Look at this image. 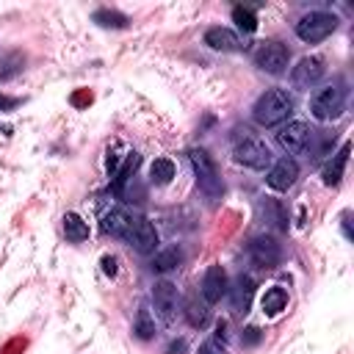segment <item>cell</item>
<instances>
[{
  "label": "cell",
  "instance_id": "obj_1",
  "mask_svg": "<svg viewBox=\"0 0 354 354\" xmlns=\"http://www.w3.org/2000/svg\"><path fill=\"white\" fill-rule=\"evenodd\" d=\"M293 105L296 102L285 88H268L266 94L257 97V102L252 108V116L260 127H277L293 113Z\"/></svg>",
  "mask_w": 354,
  "mask_h": 354
},
{
  "label": "cell",
  "instance_id": "obj_2",
  "mask_svg": "<svg viewBox=\"0 0 354 354\" xmlns=\"http://www.w3.org/2000/svg\"><path fill=\"white\" fill-rule=\"evenodd\" d=\"M232 158L238 163L249 166V169H266V166H271V149H268V144L263 138L252 136L249 130H243V136L235 138Z\"/></svg>",
  "mask_w": 354,
  "mask_h": 354
},
{
  "label": "cell",
  "instance_id": "obj_3",
  "mask_svg": "<svg viewBox=\"0 0 354 354\" xmlns=\"http://www.w3.org/2000/svg\"><path fill=\"white\" fill-rule=\"evenodd\" d=\"M188 160L194 166V174H196V183H199V191L207 194L210 199L221 196L224 194V183L216 171V163L210 160V155L205 149H188Z\"/></svg>",
  "mask_w": 354,
  "mask_h": 354
},
{
  "label": "cell",
  "instance_id": "obj_4",
  "mask_svg": "<svg viewBox=\"0 0 354 354\" xmlns=\"http://www.w3.org/2000/svg\"><path fill=\"white\" fill-rule=\"evenodd\" d=\"M337 28V17L329 11H310L296 22V36L307 44H318L326 36H332Z\"/></svg>",
  "mask_w": 354,
  "mask_h": 354
},
{
  "label": "cell",
  "instance_id": "obj_5",
  "mask_svg": "<svg viewBox=\"0 0 354 354\" xmlns=\"http://www.w3.org/2000/svg\"><path fill=\"white\" fill-rule=\"evenodd\" d=\"M346 108V88L343 86H326L321 88L313 100H310V111L315 119L321 122H329V119H337Z\"/></svg>",
  "mask_w": 354,
  "mask_h": 354
},
{
  "label": "cell",
  "instance_id": "obj_6",
  "mask_svg": "<svg viewBox=\"0 0 354 354\" xmlns=\"http://www.w3.org/2000/svg\"><path fill=\"white\" fill-rule=\"evenodd\" d=\"M152 304H155V315L166 326H171L174 318H177V310H180V290H177V285L169 282V279L155 282V288H152Z\"/></svg>",
  "mask_w": 354,
  "mask_h": 354
},
{
  "label": "cell",
  "instance_id": "obj_7",
  "mask_svg": "<svg viewBox=\"0 0 354 354\" xmlns=\"http://www.w3.org/2000/svg\"><path fill=\"white\" fill-rule=\"evenodd\" d=\"M288 61H290V53L279 41H260V47L254 50V66L268 75H285Z\"/></svg>",
  "mask_w": 354,
  "mask_h": 354
},
{
  "label": "cell",
  "instance_id": "obj_8",
  "mask_svg": "<svg viewBox=\"0 0 354 354\" xmlns=\"http://www.w3.org/2000/svg\"><path fill=\"white\" fill-rule=\"evenodd\" d=\"M124 241H127L136 252H141V254H152V252L158 249V230H155V224H152L149 218L136 216Z\"/></svg>",
  "mask_w": 354,
  "mask_h": 354
},
{
  "label": "cell",
  "instance_id": "obj_9",
  "mask_svg": "<svg viewBox=\"0 0 354 354\" xmlns=\"http://www.w3.org/2000/svg\"><path fill=\"white\" fill-rule=\"evenodd\" d=\"M324 72H326L324 58H318V55H304V58L290 69V83H293L296 88L307 91V88H313V86L324 77Z\"/></svg>",
  "mask_w": 354,
  "mask_h": 354
},
{
  "label": "cell",
  "instance_id": "obj_10",
  "mask_svg": "<svg viewBox=\"0 0 354 354\" xmlns=\"http://www.w3.org/2000/svg\"><path fill=\"white\" fill-rule=\"evenodd\" d=\"M310 138H313V130H310L307 122H288V124L277 133V144H279L288 155H299L301 149H307Z\"/></svg>",
  "mask_w": 354,
  "mask_h": 354
},
{
  "label": "cell",
  "instance_id": "obj_11",
  "mask_svg": "<svg viewBox=\"0 0 354 354\" xmlns=\"http://www.w3.org/2000/svg\"><path fill=\"white\" fill-rule=\"evenodd\" d=\"M249 257H252V263H254L257 268H274V266H279V260H282V249H279L277 238H271V235H257V238H252V243H249Z\"/></svg>",
  "mask_w": 354,
  "mask_h": 354
},
{
  "label": "cell",
  "instance_id": "obj_12",
  "mask_svg": "<svg viewBox=\"0 0 354 354\" xmlns=\"http://www.w3.org/2000/svg\"><path fill=\"white\" fill-rule=\"evenodd\" d=\"M227 288H230V282H227V271H224L221 266H210V268L205 271V277H202V285H199L202 301H207V304L221 301V299L227 296Z\"/></svg>",
  "mask_w": 354,
  "mask_h": 354
},
{
  "label": "cell",
  "instance_id": "obj_13",
  "mask_svg": "<svg viewBox=\"0 0 354 354\" xmlns=\"http://www.w3.org/2000/svg\"><path fill=\"white\" fill-rule=\"evenodd\" d=\"M205 44H207L210 50H216V53H241V50L246 47L243 39H241L235 30L221 28V25H213V28L205 30Z\"/></svg>",
  "mask_w": 354,
  "mask_h": 354
},
{
  "label": "cell",
  "instance_id": "obj_14",
  "mask_svg": "<svg viewBox=\"0 0 354 354\" xmlns=\"http://www.w3.org/2000/svg\"><path fill=\"white\" fill-rule=\"evenodd\" d=\"M296 177H299V163L293 158H279L277 163H271V169L266 174V183L274 191H288L296 183Z\"/></svg>",
  "mask_w": 354,
  "mask_h": 354
},
{
  "label": "cell",
  "instance_id": "obj_15",
  "mask_svg": "<svg viewBox=\"0 0 354 354\" xmlns=\"http://www.w3.org/2000/svg\"><path fill=\"white\" fill-rule=\"evenodd\" d=\"M254 288H257V285H254V279H252L249 274H238V277H235V282L227 288L235 313H246V310H249V304H252V299H254Z\"/></svg>",
  "mask_w": 354,
  "mask_h": 354
},
{
  "label": "cell",
  "instance_id": "obj_16",
  "mask_svg": "<svg viewBox=\"0 0 354 354\" xmlns=\"http://www.w3.org/2000/svg\"><path fill=\"white\" fill-rule=\"evenodd\" d=\"M133 218H136V213H130L127 207H113V210H108L105 216H102V230L108 232V235H113V238H127V232H130V224H133Z\"/></svg>",
  "mask_w": 354,
  "mask_h": 354
},
{
  "label": "cell",
  "instance_id": "obj_17",
  "mask_svg": "<svg viewBox=\"0 0 354 354\" xmlns=\"http://www.w3.org/2000/svg\"><path fill=\"white\" fill-rule=\"evenodd\" d=\"M260 218L266 227H271L277 232L288 230V213H285V205L279 199H263L260 202Z\"/></svg>",
  "mask_w": 354,
  "mask_h": 354
},
{
  "label": "cell",
  "instance_id": "obj_18",
  "mask_svg": "<svg viewBox=\"0 0 354 354\" xmlns=\"http://www.w3.org/2000/svg\"><path fill=\"white\" fill-rule=\"evenodd\" d=\"M348 149H351V147H348V144H343V147H340V152H337V155L324 166V174H321V177H324V183H326V185H337V183L343 180V171H346V163H348Z\"/></svg>",
  "mask_w": 354,
  "mask_h": 354
},
{
  "label": "cell",
  "instance_id": "obj_19",
  "mask_svg": "<svg viewBox=\"0 0 354 354\" xmlns=\"http://www.w3.org/2000/svg\"><path fill=\"white\" fill-rule=\"evenodd\" d=\"M180 263H183V249L180 246H166V249H160V252H155V257H152V271H174V268H180Z\"/></svg>",
  "mask_w": 354,
  "mask_h": 354
},
{
  "label": "cell",
  "instance_id": "obj_20",
  "mask_svg": "<svg viewBox=\"0 0 354 354\" xmlns=\"http://www.w3.org/2000/svg\"><path fill=\"white\" fill-rule=\"evenodd\" d=\"M185 321L194 326V329H202L207 321H210V310H207V301H199L196 296H188L185 301Z\"/></svg>",
  "mask_w": 354,
  "mask_h": 354
},
{
  "label": "cell",
  "instance_id": "obj_21",
  "mask_svg": "<svg viewBox=\"0 0 354 354\" xmlns=\"http://www.w3.org/2000/svg\"><path fill=\"white\" fill-rule=\"evenodd\" d=\"M61 221H64V235H66V241L80 243V241H86V238H88V224H86L77 213H66Z\"/></svg>",
  "mask_w": 354,
  "mask_h": 354
},
{
  "label": "cell",
  "instance_id": "obj_22",
  "mask_svg": "<svg viewBox=\"0 0 354 354\" xmlns=\"http://www.w3.org/2000/svg\"><path fill=\"white\" fill-rule=\"evenodd\" d=\"M260 304H263V313H266V315H277V313L285 310V304H288V293H285L282 288L274 285V288H268V290L263 293V301H260Z\"/></svg>",
  "mask_w": 354,
  "mask_h": 354
},
{
  "label": "cell",
  "instance_id": "obj_23",
  "mask_svg": "<svg viewBox=\"0 0 354 354\" xmlns=\"http://www.w3.org/2000/svg\"><path fill=\"white\" fill-rule=\"evenodd\" d=\"M22 69H25V55H22L19 50L6 53L3 61H0V83H3V80H11V77L19 75Z\"/></svg>",
  "mask_w": 354,
  "mask_h": 354
},
{
  "label": "cell",
  "instance_id": "obj_24",
  "mask_svg": "<svg viewBox=\"0 0 354 354\" xmlns=\"http://www.w3.org/2000/svg\"><path fill=\"white\" fill-rule=\"evenodd\" d=\"M171 177H174V163L169 158H155L149 166V180L155 185H166V183H171Z\"/></svg>",
  "mask_w": 354,
  "mask_h": 354
},
{
  "label": "cell",
  "instance_id": "obj_25",
  "mask_svg": "<svg viewBox=\"0 0 354 354\" xmlns=\"http://www.w3.org/2000/svg\"><path fill=\"white\" fill-rule=\"evenodd\" d=\"M97 25H102V28H127V17L122 14V11H111V8H100V11H94V17H91Z\"/></svg>",
  "mask_w": 354,
  "mask_h": 354
},
{
  "label": "cell",
  "instance_id": "obj_26",
  "mask_svg": "<svg viewBox=\"0 0 354 354\" xmlns=\"http://www.w3.org/2000/svg\"><path fill=\"white\" fill-rule=\"evenodd\" d=\"M232 22H235L243 33H254V30H257V17H254V11H252L249 6H235V8H232Z\"/></svg>",
  "mask_w": 354,
  "mask_h": 354
},
{
  "label": "cell",
  "instance_id": "obj_27",
  "mask_svg": "<svg viewBox=\"0 0 354 354\" xmlns=\"http://www.w3.org/2000/svg\"><path fill=\"white\" fill-rule=\"evenodd\" d=\"M133 332H136L141 340H149V337H155V318L149 315V310H147V307H141V310L136 313V324H133Z\"/></svg>",
  "mask_w": 354,
  "mask_h": 354
},
{
  "label": "cell",
  "instance_id": "obj_28",
  "mask_svg": "<svg viewBox=\"0 0 354 354\" xmlns=\"http://www.w3.org/2000/svg\"><path fill=\"white\" fill-rule=\"evenodd\" d=\"M196 354H227V346H224V340H218V337H207V340L199 346Z\"/></svg>",
  "mask_w": 354,
  "mask_h": 354
},
{
  "label": "cell",
  "instance_id": "obj_29",
  "mask_svg": "<svg viewBox=\"0 0 354 354\" xmlns=\"http://www.w3.org/2000/svg\"><path fill=\"white\" fill-rule=\"evenodd\" d=\"M100 266H102V271H105L108 277H116V271H119V268H116V257H113V254H105V257L100 260Z\"/></svg>",
  "mask_w": 354,
  "mask_h": 354
},
{
  "label": "cell",
  "instance_id": "obj_30",
  "mask_svg": "<svg viewBox=\"0 0 354 354\" xmlns=\"http://www.w3.org/2000/svg\"><path fill=\"white\" fill-rule=\"evenodd\" d=\"M241 340H243V346H254V343L260 340V329H257V326H249L246 335H243Z\"/></svg>",
  "mask_w": 354,
  "mask_h": 354
},
{
  "label": "cell",
  "instance_id": "obj_31",
  "mask_svg": "<svg viewBox=\"0 0 354 354\" xmlns=\"http://www.w3.org/2000/svg\"><path fill=\"white\" fill-rule=\"evenodd\" d=\"M17 105H19L17 97H6V94H0V111H14Z\"/></svg>",
  "mask_w": 354,
  "mask_h": 354
},
{
  "label": "cell",
  "instance_id": "obj_32",
  "mask_svg": "<svg viewBox=\"0 0 354 354\" xmlns=\"http://www.w3.org/2000/svg\"><path fill=\"white\" fill-rule=\"evenodd\" d=\"M348 218H351V213H343V232H346V238L351 241V227H348Z\"/></svg>",
  "mask_w": 354,
  "mask_h": 354
}]
</instances>
